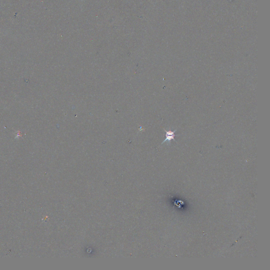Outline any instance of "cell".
I'll return each instance as SVG.
<instances>
[{
  "instance_id": "1",
  "label": "cell",
  "mask_w": 270,
  "mask_h": 270,
  "mask_svg": "<svg viewBox=\"0 0 270 270\" xmlns=\"http://www.w3.org/2000/svg\"><path fill=\"white\" fill-rule=\"evenodd\" d=\"M165 132H166V139L165 140H164V141L162 142V144H164L165 142H166L167 141H168V142H171V140H175V139H174V137L175 136V132H176L177 129H176L175 130H174L173 132L172 131H166V130L164 129Z\"/></svg>"
}]
</instances>
